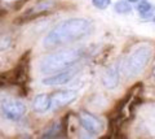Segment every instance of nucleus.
Here are the masks:
<instances>
[{"instance_id": "2eb2a0df", "label": "nucleus", "mask_w": 155, "mask_h": 139, "mask_svg": "<svg viewBox=\"0 0 155 139\" xmlns=\"http://www.w3.org/2000/svg\"><path fill=\"white\" fill-rule=\"evenodd\" d=\"M9 44H11V38L5 36V35H2V36H0V51L8 48Z\"/></svg>"}, {"instance_id": "423d86ee", "label": "nucleus", "mask_w": 155, "mask_h": 139, "mask_svg": "<svg viewBox=\"0 0 155 139\" xmlns=\"http://www.w3.org/2000/svg\"><path fill=\"white\" fill-rule=\"evenodd\" d=\"M79 122H80L81 127H83L85 131L92 134V135H96V134H100L102 131V122L96 116L91 114L89 112L81 111L79 113Z\"/></svg>"}, {"instance_id": "f3484780", "label": "nucleus", "mask_w": 155, "mask_h": 139, "mask_svg": "<svg viewBox=\"0 0 155 139\" xmlns=\"http://www.w3.org/2000/svg\"><path fill=\"white\" fill-rule=\"evenodd\" d=\"M154 75H155V68H154Z\"/></svg>"}, {"instance_id": "6e6552de", "label": "nucleus", "mask_w": 155, "mask_h": 139, "mask_svg": "<svg viewBox=\"0 0 155 139\" xmlns=\"http://www.w3.org/2000/svg\"><path fill=\"white\" fill-rule=\"evenodd\" d=\"M76 74V69H66V70H62V71H58L57 74L54 75H51V77H47L41 81L44 85L47 86H56V85H65L67 82L74 78Z\"/></svg>"}, {"instance_id": "ddd939ff", "label": "nucleus", "mask_w": 155, "mask_h": 139, "mask_svg": "<svg viewBox=\"0 0 155 139\" xmlns=\"http://www.w3.org/2000/svg\"><path fill=\"white\" fill-rule=\"evenodd\" d=\"M115 11L118 13H120V14H125V13H129L130 11H132V8H130L128 2L120 0V2H118L115 4Z\"/></svg>"}, {"instance_id": "7ed1b4c3", "label": "nucleus", "mask_w": 155, "mask_h": 139, "mask_svg": "<svg viewBox=\"0 0 155 139\" xmlns=\"http://www.w3.org/2000/svg\"><path fill=\"white\" fill-rule=\"evenodd\" d=\"M151 54H153V50L149 46H141L136 51H133L130 54V56L127 59V63H125L124 70L127 73V75L134 77L141 73L146 68L149 60L151 59Z\"/></svg>"}, {"instance_id": "1a4fd4ad", "label": "nucleus", "mask_w": 155, "mask_h": 139, "mask_svg": "<svg viewBox=\"0 0 155 139\" xmlns=\"http://www.w3.org/2000/svg\"><path fill=\"white\" fill-rule=\"evenodd\" d=\"M52 107V96L48 94H40L34 99L32 108L36 113H45Z\"/></svg>"}, {"instance_id": "39448f33", "label": "nucleus", "mask_w": 155, "mask_h": 139, "mask_svg": "<svg viewBox=\"0 0 155 139\" xmlns=\"http://www.w3.org/2000/svg\"><path fill=\"white\" fill-rule=\"evenodd\" d=\"M26 105L22 102H18L14 99H5L2 103V111L4 116L12 121H17V120L22 118L23 114L26 113Z\"/></svg>"}, {"instance_id": "f257e3e1", "label": "nucleus", "mask_w": 155, "mask_h": 139, "mask_svg": "<svg viewBox=\"0 0 155 139\" xmlns=\"http://www.w3.org/2000/svg\"><path fill=\"white\" fill-rule=\"evenodd\" d=\"M91 30V21L85 18H70L58 23L52 31H49V34L44 38L43 46L45 48H54L57 46L80 39L89 34Z\"/></svg>"}, {"instance_id": "f03ea898", "label": "nucleus", "mask_w": 155, "mask_h": 139, "mask_svg": "<svg viewBox=\"0 0 155 139\" xmlns=\"http://www.w3.org/2000/svg\"><path fill=\"white\" fill-rule=\"evenodd\" d=\"M81 55H83V52L80 50H75V48L54 52V54L48 55L47 57H44L41 60L40 70L45 74L58 73V71L66 70L71 68L75 63H78L80 60Z\"/></svg>"}, {"instance_id": "0eeeda50", "label": "nucleus", "mask_w": 155, "mask_h": 139, "mask_svg": "<svg viewBox=\"0 0 155 139\" xmlns=\"http://www.w3.org/2000/svg\"><path fill=\"white\" fill-rule=\"evenodd\" d=\"M78 94L74 90H62V91H57L52 95V107L56 109H61L66 107V105L71 104L74 100L76 99Z\"/></svg>"}, {"instance_id": "9d476101", "label": "nucleus", "mask_w": 155, "mask_h": 139, "mask_svg": "<svg viewBox=\"0 0 155 139\" xmlns=\"http://www.w3.org/2000/svg\"><path fill=\"white\" fill-rule=\"evenodd\" d=\"M102 83L106 89H115L119 83V70L116 65H113L105 71L102 77Z\"/></svg>"}, {"instance_id": "f8f14e48", "label": "nucleus", "mask_w": 155, "mask_h": 139, "mask_svg": "<svg viewBox=\"0 0 155 139\" xmlns=\"http://www.w3.org/2000/svg\"><path fill=\"white\" fill-rule=\"evenodd\" d=\"M137 11L142 17H149V16L153 14L154 7H153V4H150L147 2V0H141L137 5Z\"/></svg>"}, {"instance_id": "4468645a", "label": "nucleus", "mask_w": 155, "mask_h": 139, "mask_svg": "<svg viewBox=\"0 0 155 139\" xmlns=\"http://www.w3.org/2000/svg\"><path fill=\"white\" fill-rule=\"evenodd\" d=\"M92 4L97 9H106L111 4V0H92Z\"/></svg>"}, {"instance_id": "dca6fc26", "label": "nucleus", "mask_w": 155, "mask_h": 139, "mask_svg": "<svg viewBox=\"0 0 155 139\" xmlns=\"http://www.w3.org/2000/svg\"><path fill=\"white\" fill-rule=\"evenodd\" d=\"M129 2H132V3H136V2H138V0H129Z\"/></svg>"}, {"instance_id": "20e7f679", "label": "nucleus", "mask_w": 155, "mask_h": 139, "mask_svg": "<svg viewBox=\"0 0 155 139\" xmlns=\"http://www.w3.org/2000/svg\"><path fill=\"white\" fill-rule=\"evenodd\" d=\"M31 51H26L21 56L18 63L12 71L4 74V82H11L14 85H25L28 81V68H30Z\"/></svg>"}, {"instance_id": "9b49d317", "label": "nucleus", "mask_w": 155, "mask_h": 139, "mask_svg": "<svg viewBox=\"0 0 155 139\" xmlns=\"http://www.w3.org/2000/svg\"><path fill=\"white\" fill-rule=\"evenodd\" d=\"M52 7H53V3L52 2H39L35 7H32V8L28 9L27 13L23 16V18H25V20L35 18L38 16H40V14L47 13Z\"/></svg>"}, {"instance_id": "a211bd4d", "label": "nucleus", "mask_w": 155, "mask_h": 139, "mask_svg": "<svg viewBox=\"0 0 155 139\" xmlns=\"http://www.w3.org/2000/svg\"><path fill=\"white\" fill-rule=\"evenodd\" d=\"M153 21H154V22H155V17H154V20H153Z\"/></svg>"}]
</instances>
